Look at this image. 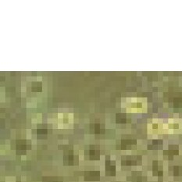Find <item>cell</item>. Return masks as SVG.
Wrapping results in <instances>:
<instances>
[{"mask_svg":"<svg viewBox=\"0 0 182 182\" xmlns=\"http://www.w3.org/2000/svg\"><path fill=\"white\" fill-rule=\"evenodd\" d=\"M100 173L98 171H87L84 173V180L86 181H98Z\"/></svg>","mask_w":182,"mask_h":182,"instance_id":"6da1fadb","label":"cell"},{"mask_svg":"<svg viewBox=\"0 0 182 182\" xmlns=\"http://www.w3.org/2000/svg\"><path fill=\"white\" fill-rule=\"evenodd\" d=\"M105 173L107 176H114L116 173L114 162L106 160L105 162Z\"/></svg>","mask_w":182,"mask_h":182,"instance_id":"7a4b0ae2","label":"cell"},{"mask_svg":"<svg viewBox=\"0 0 182 182\" xmlns=\"http://www.w3.org/2000/svg\"><path fill=\"white\" fill-rule=\"evenodd\" d=\"M26 149H27L26 141L19 140L16 141V153L18 155H23L26 153Z\"/></svg>","mask_w":182,"mask_h":182,"instance_id":"3957f363","label":"cell"},{"mask_svg":"<svg viewBox=\"0 0 182 182\" xmlns=\"http://www.w3.org/2000/svg\"><path fill=\"white\" fill-rule=\"evenodd\" d=\"M89 157L90 159H92V160H97L99 159V148L98 146H95V145L90 146Z\"/></svg>","mask_w":182,"mask_h":182,"instance_id":"277c9868","label":"cell"},{"mask_svg":"<svg viewBox=\"0 0 182 182\" xmlns=\"http://www.w3.org/2000/svg\"><path fill=\"white\" fill-rule=\"evenodd\" d=\"M141 157L137 156V157L133 158V157H127L122 159V165H125V166H131V165H136L137 162V159H140Z\"/></svg>","mask_w":182,"mask_h":182,"instance_id":"5b68a950","label":"cell"},{"mask_svg":"<svg viewBox=\"0 0 182 182\" xmlns=\"http://www.w3.org/2000/svg\"><path fill=\"white\" fill-rule=\"evenodd\" d=\"M64 164L65 165H73L74 164V155L72 151H68L67 153L64 155Z\"/></svg>","mask_w":182,"mask_h":182,"instance_id":"8992f818","label":"cell"},{"mask_svg":"<svg viewBox=\"0 0 182 182\" xmlns=\"http://www.w3.org/2000/svg\"><path fill=\"white\" fill-rule=\"evenodd\" d=\"M42 182H62V181L61 180H59V179L56 178V177H43Z\"/></svg>","mask_w":182,"mask_h":182,"instance_id":"52a82bcc","label":"cell"},{"mask_svg":"<svg viewBox=\"0 0 182 182\" xmlns=\"http://www.w3.org/2000/svg\"><path fill=\"white\" fill-rule=\"evenodd\" d=\"M173 174L174 176H179V175L182 174L181 166H174L173 167Z\"/></svg>","mask_w":182,"mask_h":182,"instance_id":"ba28073f","label":"cell"},{"mask_svg":"<svg viewBox=\"0 0 182 182\" xmlns=\"http://www.w3.org/2000/svg\"><path fill=\"white\" fill-rule=\"evenodd\" d=\"M37 133L38 135H44V134H47V130L45 129H38Z\"/></svg>","mask_w":182,"mask_h":182,"instance_id":"9c48e42d","label":"cell"},{"mask_svg":"<svg viewBox=\"0 0 182 182\" xmlns=\"http://www.w3.org/2000/svg\"><path fill=\"white\" fill-rule=\"evenodd\" d=\"M132 182H143V178L141 176H137V177H134Z\"/></svg>","mask_w":182,"mask_h":182,"instance_id":"30bf717a","label":"cell"},{"mask_svg":"<svg viewBox=\"0 0 182 182\" xmlns=\"http://www.w3.org/2000/svg\"><path fill=\"white\" fill-rule=\"evenodd\" d=\"M102 131V129L100 128V126L98 124L95 125V134H100Z\"/></svg>","mask_w":182,"mask_h":182,"instance_id":"8fae6325","label":"cell"},{"mask_svg":"<svg viewBox=\"0 0 182 182\" xmlns=\"http://www.w3.org/2000/svg\"><path fill=\"white\" fill-rule=\"evenodd\" d=\"M18 182H20V181H18Z\"/></svg>","mask_w":182,"mask_h":182,"instance_id":"7c38bea8","label":"cell"}]
</instances>
